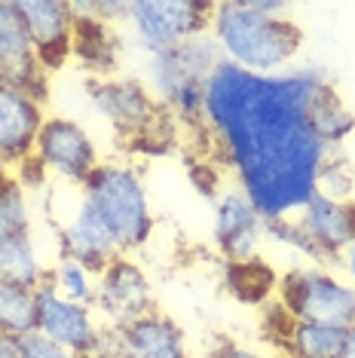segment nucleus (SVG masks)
I'll use <instances>...</instances> for the list:
<instances>
[{"mask_svg": "<svg viewBox=\"0 0 355 358\" xmlns=\"http://www.w3.org/2000/svg\"><path fill=\"white\" fill-rule=\"evenodd\" d=\"M328 83L319 68L248 74L221 62L205 83V132L263 224L294 221L319 193L334 150L316 138L310 104Z\"/></svg>", "mask_w": 355, "mask_h": 358, "instance_id": "f257e3e1", "label": "nucleus"}, {"mask_svg": "<svg viewBox=\"0 0 355 358\" xmlns=\"http://www.w3.org/2000/svg\"><path fill=\"white\" fill-rule=\"evenodd\" d=\"M208 37L224 62L248 74H282L303 46V31L291 15H263L248 0L215 3Z\"/></svg>", "mask_w": 355, "mask_h": 358, "instance_id": "f03ea898", "label": "nucleus"}, {"mask_svg": "<svg viewBox=\"0 0 355 358\" xmlns=\"http://www.w3.org/2000/svg\"><path fill=\"white\" fill-rule=\"evenodd\" d=\"M80 202L114 236L119 255L144 248L153 236V208L147 187L135 166L129 162H101L80 184Z\"/></svg>", "mask_w": 355, "mask_h": 358, "instance_id": "7ed1b4c3", "label": "nucleus"}, {"mask_svg": "<svg viewBox=\"0 0 355 358\" xmlns=\"http://www.w3.org/2000/svg\"><path fill=\"white\" fill-rule=\"evenodd\" d=\"M215 40L203 34L196 40L175 46V50L150 55V92L172 120L187 126H205V83L221 64Z\"/></svg>", "mask_w": 355, "mask_h": 358, "instance_id": "20e7f679", "label": "nucleus"}, {"mask_svg": "<svg viewBox=\"0 0 355 358\" xmlns=\"http://www.w3.org/2000/svg\"><path fill=\"white\" fill-rule=\"evenodd\" d=\"M276 303L288 319L325 324V328H355V285L337 279L319 264L291 266L279 275Z\"/></svg>", "mask_w": 355, "mask_h": 358, "instance_id": "39448f33", "label": "nucleus"}, {"mask_svg": "<svg viewBox=\"0 0 355 358\" xmlns=\"http://www.w3.org/2000/svg\"><path fill=\"white\" fill-rule=\"evenodd\" d=\"M208 0H129V28L147 55L175 50L208 34L212 25Z\"/></svg>", "mask_w": 355, "mask_h": 358, "instance_id": "423d86ee", "label": "nucleus"}, {"mask_svg": "<svg viewBox=\"0 0 355 358\" xmlns=\"http://www.w3.org/2000/svg\"><path fill=\"white\" fill-rule=\"evenodd\" d=\"M89 101L129 141H157L159 132H166L172 123V113L153 99V92L138 80H89Z\"/></svg>", "mask_w": 355, "mask_h": 358, "instance_id": "0eeeda50", "label": "nucleus"}, {"mask_svg": "<svg viewBox=\"0 0 355 358\" xmlns=\"http://www.w3.org/2000/svg\"><path fill=\"white\" fill-rule=\"evenodd\" d=\"M31 159L40 172L77 187L101 166V153L95 148L92 135L77 120L68 117H46Z\"/></svg>", "mask_w": 355, "mask_h": 358, "instance_id": "6e6552de", "label": "nucleus"}, {"mask_svg": "<svg viewBox=\"0 0 355 358\" xmlns=\"http://www.w3.org/2000/svg\"><path fill=\"white\" fill-rule=\"evenodd\" d=\"M92 309L99 313L104 328H123L157 309L153 285L132 255L114 257L99 273V291H95Z\"/></svg>", "mask_w": 355, "mask_h": 358, "instance_id": "1a4fd4ad", "label": "nucleus"}, {"mask_svg": "<svg viewBox=\"0 0 355 358\" xmlns=\"http://www.w3.org/2000/svg\"><path fill=\"white\" fill-rule=\"evenodd\" d=\"M92 358H190L187 334L172 315L153 309L123 328H104Z\"/></svg>", "mask_w": 355, "mask_h": 358, "instance_id": "9d476101", "label": "nucleus"}, {"mask_svg": "<svg viewBox=\"0 0 355 358\" xmlns=\"http://www.w3.org/2000/svg\"><path fill=\"white\" fill-rule=\"evenodd\" d=\"M37 334L80 358H92L104 337V322L92 306L61 297L50 282L37 288Z\"/></svg>", "mask_w": 355, "mask_h": 358, "instance_id": "9b49d317", "label": "nucleus"}, {"mask_svg": "<svg viewBox=\"0 0 355 358\" xmlns=\"http://www.w3.org/2000/svg\"><path fill=\"white\" fill-rule=\"evenodd\" d=\"M294 221L306 239V257L319 266L331 264L340 260L343 251L355 242V199L316 193Z\"/></svg>", "mask_w": 355, "mask_h": 358, "instance_id": "f8f14e48", "label": "nucleus"}, {"mask_svg": "<svg viewBox=\"0 0 355 358\" xmlns=\"http://www.w3.org/2000/svg\"><path fill=\"white\" fill-rule=\"evenodd\" d=\"M43 71H59L74 55L77 19L68 0H13Z\"/></svg>", "mask_w": 355, "mask_h": 358, "instance_id": "ddd939ff", "label": "nucleus"}, {"mask_svg": "<svg viewBox=\"0 0 355 358\" xmlns=\"http://www.w3.org/2000/svg\"><path fill=\"white\" fill-rule=\"evenodd\" d=\"M266 236V224L257 215V208L248 202V196L239 190L221 193L215 202V224L212 239L215 248L227 264H245L254 260L261 251V242Z\"/></svg>", "mask_w": 355, "mask_h": 358, "instance_id": "4468645a", "label": "nucleus"}, {"mask_svg": "<svg viewBox=\"0 0 355 358\" xmlns=\"http://www.w3.org/2000/svg\"><path fill=\"white\" fill-rule=\"evenodd\" d=\"M0 86H13L46 101V71L37 62L13 0H0Z\"/></svg>", "mask_w": 355, "mask_h": 358, "instance_id": "2eb2a0df", "label": "nucleus"}, {"mask_svg": "<svg viewBox=\"0 0 355 358\" xmlns=\"http://www.w3.org/2000/svg\"><path fill=\"white\" fill-rule=\"evenodd\" d=\"M46 123L43 101L13 86H0V162L22 166L34 157L37 135Z\"/></svg>", "mask_w": 355, "mask_h": 358, "instance_id": "dca6fc26", "label": "nucleus"}, {"mask_svg": "<svg viewBox=\"0 0 355 358\" xmlns=\"http://www.w3.org/2000/svg\"><path fill=\"white\" fill-rule=\"evenodd\" d=\"M59 257L80 260L95 273H101L110 260L119 257L114 236L104 230V224L80 199L74 211L59 224Z\"/></svg>", "mask_w": 355, "mask_h": 358, "instance_id": "f3484780", "label": "nucleus"}, {"mask_svg": "<svg viewBox=\"0 0 355 358\" xmlns=\"http://www.w3.org/2000/svg\"><path fill=\"white\" fill-rule=\"evenodd\" d=\"M0 282L15 288H43L50 282V266L40 257L34 236H10L0 239Z\"/></svg>", "mask_w": 355, "mask_h": 358, "instance_id": "a211bd4d", "label": "nucleus"}, {"mask_svg": "<svg viewBox=\"0 0 355 358\" xmlns=\"http://www.w3.org/2000/svg\"><path fill=\"white\" fill-rule=\"evenodd\" d=\"M282 358H337L343 349L346 331L325 324L294 322L285 315V328H276Z\"/></svg>", "mask_w": 355, "mask_h": 358, "instance_id": "6ab92c4d", "label": "nucleus"}, {"mask_svg": "<svg viewBox=\"0 0 355 358\" xmlns=\"http://www.w3.org/2000/svg\"><path fill=\"white\" fill-rule=\"evenodd\" d=\"M310 126L328 150H340L346 138L355 132V113L346 108V101L331 83L321 86L310 104Z\"/></svg>", "mask_w": 355, "mask_h": 358, "instance_id": "aec40b11", "label": "nucleus"}, {"mask_svg": "<svg viewBox=\"0 0 355 358\" xmlns=\"http://www.w3.org/2000/svg\"><path fill=\"white\" fill-rule=\"evenodd\" d=\"M74 55L86 68L99 71L101 77H108L117 64V40L114 28L95 19H77L74 28Z\"/></svg>", "mask_w": 355, "mask_h": 358, "instance_id": "412c9836", "label": "nucleus"}, {"mask_svg": "<svg viewBox=\"0 0 355 358\" xmlns=\"http://www.w3.org/2000/svg\"><path fill=\"white\" fill-rule=\"evenodd\" d=\"M37 328V291L0 282V334L25 337Z\"/></svg>", "mask_w": 355, "mask_h": 358, "instance_id": "4be33fe9", "label": "nucleus"}, {"mask_svg": "<svg viewBox=\"0 0 355 358\" xmlns=\"http://www.w3.org/2000/svg\"><path fill=\"white\" fill-rule=\"evenodd\" d=\"M50 285L61 297L74 300V303H83V306H92L95 291H99V273L89 270L80 260L59 257V264L50 266Z\"/></svg>", "mask_w": 355, "mask_h": 358, "instance_id": "5701e85b", "label": "nucleus"}, {"mask_svg": "<svg viewBox=\"0 0 355 358\" xmlns=\"http://www.w3.org/2000/svg\"><path fill=\"white\" fill-rule=\"evenodd\" d=\"M31 233V206L28 190L15 178L0 172V239Z\"/></svg>", "mask_w": 355, "mask_h": 358, "instance_id": "b1692460", "label": "nucleus"}, {"mask_svg": "<svg viewBox=\"0 0 355 358\" xmlns=\"http://www.w3.org/2000/svg\"><path fill=\"white\" fill-rule=\"evenodd\" d=\"M266 264L261 260H245V264H227V285L230 291L236 294L239 300H248V303H261L263 297H270L276 291L279 279H263L257 282V275H266Z\"/></svg>", "mask_w": 355, "mask_h": 358, "instance_id": "393cba45", "label": "nucleus"}, {"mask_svg": "<svg viewBox=\"0 0 355 358\" xmlns=\"http://www.w3.org/2000/svg\"><path fill=\"white\" fill-rule=\"evenodd\" d=\"M22 358H80V355L68 352V349L52 343V340H46L43 334L31 331L22 337Z\"/></svg>", "mask_w": 355, "mask_h": 358, "instance_id": "a878e982", "label": "nucleus"}, {"mask_svg": "<svg viewBox=\"0 0 355 358\" xmlns=\"http://www.w3.org/2000/svg\"><path fill=\"white\" fill-rule=\"evenodd\" d=\"M208 358H261V355H257L254 349H248V346H239V343L224 340V343H217L212 352H208Z\"/></svg>", "mask_w": 355, "mask_h": 358, "instance_id": "bb28decb", "label": "nucleus"}, {"mask_svg": "<svg viewBox=\"0 0 355 358\" xmlns=\"http://www.w3.org/2000/svg\"><path fill=\"white\" fill-rule=\"evenodd\" d=\"M0 358H22V337L0 334Z\"/></svg>", "mask_w": 355, "mask_h": 358, "instance_id": "cd10ccee", "label": "nucleus"}, {"mask_svg": "<svg viewBox=\"0 0 355 358\" xmlns=\"http://www.w3.org/2000/svg\"><path fill=\"white\" fill-rule=\"evenodd\" d=\"M340 260H343L346 273H349V279H352V285H355V242H352V245L343 251V257H340Z\"/></svg>", "mask_w": 355, "mask_h": 358, "instance_id": "c85d7f7f", "label": "nucleus"}, {"mask_svg": "<svg viewBox=\"0 0 355 358\" xmlns=\"http://www.w3.org/2000/svg\"><path fill=\"white\" fill-rule=\"evenodd\" d=\"M337 358H355V328L346 331V340H343V349Z\"/></svg>", "mask_w": 355, "mask_h": 358, "instance_id": "c756f323", "label": "nucleus"}]
</instances>
